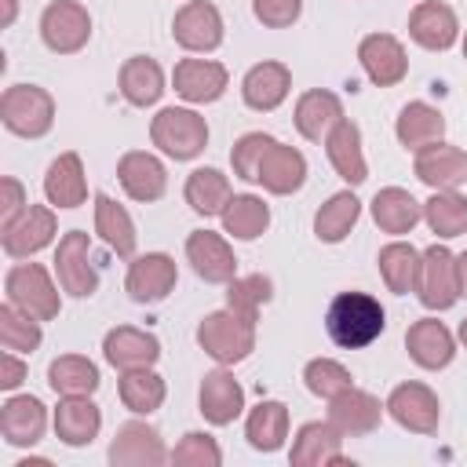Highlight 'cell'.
Listing matches in <instances>:
<instances>
[{
	"instance_id": "obj_52",
	"label": "cell",
	"mask_w": 467,
	"mask_h": 467,
	"mask_svg": "<svg viewBox=\"0 0 467 467\" xmlns=\"http://www.w3.org/2000/svg\"><path fill=\"white\" fill-rule=\"evenodd\" d=\"M456 270H460V296H467V252L456 255Z\"/></svg>"
},
{
	"instance_id": "obj_16",
	"label": "cell",
	"mask_w": 467,
	"mask_h": 467,
	"mask_svg": "<svg viewBox=\"0 0 467 467\" xmlns=\"http://www.w3.org/2000/svg\"><path fill=\"white\" fill-rule=\"evenodd\" d=\"M102 358L120 368V372H131V368H153L157 358H161V339L146 328H135V325H117L102 336Z\"/></svg>"
},
{
	"instance_id": "obj_5",
	"label": "cell",
	"mask_w": 467,
	"mask_h": 467,
	"mask_svg": "<svg viewBox=\"0 0 467 467\" xmlns=\"http://www.w3.org/2000/svg\"><path fill=\"white\" fill-rule=\"evenodd\" d=\"M4 292H7V303H15L36 321H51L62 310L58 288L40 263H15L4 277Z\"/></svg>"
},
{
	"instance_id": "obj_53",
	"label": "cell",
	"mask_w": 467,
	"mask_h": 467,
	"mask_svg": "<svg viewBox=\"0 0 467 467\" xmlns=\"http://www.w3.org/2000/svg\"><path fill=\"white\" fill-rule=\"evenodd\" d=\"M15 15H18V0H4V22L0 26H11Z\"/></svg>"
},
{
	"instance_id": "obj_37",
	"label": "cell",
	"mask_w": 467,
	"mask_h": 467,
	"mask_svg": "<svg viewBox=\"0 0 467 467\" xmlns=\"http://www.w3.org/2000/svg\"><path fill=\"white\" fill-rule=\"evenodd\" d=\"M182 197L186 204L197 212V215H223L226 201L234 197L230 193V179L219 171V168H193L186 175V186H182Z\"/></svg>"
},
{
	"instance_id": "obj_48",
	"label": "cell",
	"mask_w": 467,
	"mask_h": 467,
	"mask_svg": "<svg viewBox=\"0 0 467 467\" xmlns=\"http://www.w3.org/2000/svg\"><path fill=\"white\" fill-rule=\"evenodd\" d=\"M274 146V135H263V131H248L234 142L230 150V164H234V175L244 179V182H255V171H259V161L263 153Z\"/></svg>"
},
{
	"instance_id": "obj_29",
	"label": "cell",
	"mask_w": 467,
	"mask_h": 467,
	"mask_svg": "<svg viewBox=\"0 0 467 467\" xmlns=\"http://www.w3.org/2000/svg\"><path fill=\"white\" fill-rule=\"evenodd\" d=\"M416 179L427 182L431 190H456L467 182V153L460 146H449V142H434L427 150L416 153V164H412Z\"/></svg>"
},
{
	"instance_id": "obj_49",
	"label": "cell",
	"mask_w": 467,
	"mask_h": 467,
	"mask_svg": "<svg viewBox=\"0 0 467 467\" xmlns=\"http://www.w3.org/2000/svg\"><path fill=\"white\" fill-rule=\"evenodd\" d=\"M252 15L266 29H288L292 22H299L303 0H252Z\"/></svg>"
},
{
	"instance_id": "obj_21",
	"label": "cell",
	"mask_w": 467,
	"mask_h": 467,
	"mask_svg": "<svg viewBox=\"0 0 467 467\" xmlns=\"http://www.w3.org/2000/svg\"><path fill=\"white\" fill-rule=\"evenodd\" d=\"M197 409H201V416H204L212 427H226V423H234V420L241 416V409H244V390H241V383L234 379V372H226V365L204 372L201 390H197Z\"/></svg>"
},
{
	"instance_id": "obj_24",
	"label": "cell",
	"mask_w": 467,
	"mask_h": 467,
	"mask_svg": "<svg viewBox=\"0 0 467 467\" xmlns=\"http://www.w3.org/2000/svg\"><path fill=\"white\" fill-rule=\"evenodd\" d=\"M288 91H292V69H288L285 62H274V58L255 62V66L244 73V80H241V99H244V106L255 109V113L277 109V106L288 99Z\"/></svg>"
},
{
	"instance_id": "obj_33",
	"label": "cell",
	"mask_w": 467,
	"mask_h": 467,
	"mask_svg": "<svg viewBox=\"0 0 467 467\" xmlns=\"http://www.w3.org/2000/svg\"><path fill=\"white\" fill-rule=\"evenodd\" d=\"M394 135H398V142H401L409 153H420V150L441 142V135H445V117H441V109L431 106V102H409V106H401V113H398Z\"/></svg>"
},
{
	"instance_id": "obj_22",
	"label": "cell",
	"mask_w": 467,
	"mask_h": 467,
	"mask_svg": "<svg viewBox=\"0 0 467 467\" xmlns=\"http://www.w3.org/2000/svg\"><path fill=\"white\" fill-rule=\"evenodd\" d=\"M47 431V409L40 398L33 394H11L4 405H0V434L7 445L15 449H26V445H36Z\"/></svg>"
},
{
	"instance_id": "obj_47",
	"label": "cell",
	"mask_w": 467,
	"mask_h": 467,
	"mask_svg": "<svg viewBox=\"0 0 467 467\" xmlns=\"http://www.w3.org/2000/svg\"><path fill=\"white\" fill-rule=\"evenodd\" d=\"M168 460L179 463V467H219L223 463V449H219V441L212 434L190 431V434H182V441L171 449Z\"/></svg>"
},
{
	"instance_id": "obj_26",
	"label": "cell",
	"mask_w": 467,
	"mask_h": 467,
	"mask_svg": "<svg viewBox=\"0 0 467 467\" xmlns=\"http://www.w3.org/2000/svg\"><path fill=\"white\" fill-rule=\"evenodd\" d=\"M255 182H259L266 193L288 197V193L303 190V182H306V157H303L296 146H285V142L274 139V146H270V150L263 153V161H259Z\"/></svg>"
},
{
	"instance_id": "obj_2",
	"label": "cell",
	"mask_w": 467,
	"mask_h": 467,
	"mask_svg": "<svg viewBox=\"0 0 467 467\" xmlns=\"http://www.w3.org/2000/svg\"><path fill=\"white\" fill-rule=\"evenodd\" d=\"M201 350L219 365H237L255 350V317L237 310H212L197 325Z\"/></svg>"
},
{
	"instance_id": "obj_25",
	"label": "cell",
	"mask_w": 467,
	"mask_h": 467,
	"mask_svg": "<svg viewBox=\"0 0 467 467\" xmlns=\"http://www.w3.org/2000/svg\"><path fill=\"white\" fill-rule=\"evenodd\" d=\"M288 460L296 467H328V463H347L343 456V434L328 420H310L296 431Z\"/></svg>"
},
{
	"instance_id": "obj_44",
	"label": "cell",
	"mask_w": 467,
	"mask_h": 467,
	"mask_svg": "<svg viewBox=\"0 0 467 467\" xmlns=\"http://www.w3.org/2000/svg\"><path fill=\"white\" fill-rule=\"evenodd\" d=\"M44 332H40V321L29 317L26 310H18L15 303H4L0 306V343L4 350H15V354H33L40 347Z\"/></svg>"
},
{
	"instance_id": "obj_54",
	"label": "cell",
	"mask_w": 467,
	"mask_h": 467,
	"mask_svg": "<svg viewBox=\"0 0 467 467\" xmlns=\"http://www.w3.org/2000/svg\"><path fill=\"white\" fill-rule=\"evenodd\" d=\"M456 336H460V343H463V347H467V317H463V321H460V332H456Z\"/></svg>"
},
{
	"instance_id": "obj_14",
	"label": "cell",
	"mask_w": 467,
	"mask_h": 467,
	"mask_svg": "<svg viewBox=\"0 0 467 467\" xmlns=\"http://www.w3.org/2000/svg\"><path fill=\"white\" fill-rule=\"evenodd\" d=\"M171 84H175L179 99H186L193 106H208V102L223 99V91L230 84V73L215 58H182L171 69Z\"/></svg>"
},
{
	"instance_id": "obj_19",
	"label": "cell",
	"mask_w": 467,
	"mask_h": 467,
	"mask_svg": "<svg viewBox=\"0 0 467 467\" xmlns=\"http://www.w3.org/2000/svg\"><path fill=\"white\" fill-rule=\"evenodd\" d=\"M383 409L379 398H372L368 390H358V387H347L343 394L328 398V423L343 434V438H361V434H372L383 420Z\"/></svg>"
},
{
	"instance_id": "obj_20",
	"label": "cell",
	"mask_w": 467,
	"mask_h": 467,
	"mask_svg": "<svg viewBox=\"0 0 467 467\" xmlns=\"http://www.w3.org/2000/svg\"><path fill=\"white\" fill-rule=\"evenodd\" d=\"M405 350H409V358L420 368L438 372V368L452 365V358H456V336L438 317H420L405 332Z\"/></svg>"
},
{
	"instance_id": "obj_42",
	"label": "cell",
	"mask_w": 467,
	"mask_h": 467,
	"mask_svg": "<svg viewBox=\"0 0 467 467\" xmlns=\"http://www.w3.org/2000/svg\"><path fill=\"white\" fill-rule=\"evenodd\" d=\"M117 394H120V401H124L128 412L150 416V412H157V409L164 405L168 387H164V379H161L153 368H131V372L120 376Z\"/></svg>"
},
{
	"instance_id": "obj_1",
	"label": "cell",
	"mask_w": 467,
	"mask_h": 467,
	"mask_svg": "<svg viewBox=\"0 0 467 467\" xmlns=\"http://www.w3.org/2000/svg\"><path fill=\"white\" fill-rule=\"evenodd\" d=\"M387 328V314L368 292H339L325 310V332L343 350H361Z\"/></svg>"
},
{
	"instance_id": "obj_51",
	"label": "cell",
	"mask_w": 467,
	"mask_h": 467,
	"mask_svg": "<svg viewBox=\"0 0 467 467\" xmlns=\"http://www.w3.org/2000/svg\"><path fill=\"white\" fill-rule=\"evenodd\" d=\"M26 372H29V368H26V361H18L15 350H7V354L0 358V387H4V390H15V387L26 379Z\"/></svg>"
},
{
	"instance_id": "obj_11",
	"label": "cell",
	"mask_w": 467,
	"mask_h": 467,
	"mask_svg": "<svg viewBox=\"0 0 467 467\" xmlns=\"http://www.w3.org/2000/svg\"><path fill=\"white\" fill-rule=\"evenodd\" d=\"M171 452L164 449V438L157 427L142 420H128L117 427L109 441V463L113 467H161Z\"/></svg>"
},
{
	"instance_id": "obj_32",
	"label": "cell",
	"mask_w": 467,
	"mask_h": 467,
	"mask_svg": "<svg viewBox=\"0 0 467 467\" xmlns=\"http://www.w3.org/2000/svg\"><path fill=\"white\" fill-rule=\"evenodd\" d=\"M117 88H120L124 102L146 109L164 95V69L150 55H131V58H124V66L117 73Z\"/></svg>"
},
{
	"instance_id": "obj_45",
	"label": "cell",
	"mask_w": 467,
	"mask_h": 467,
	"mask_svg": "<svg viewBox=\"0 0 467 467\" xmlns=\"http://www.w3.org/2000/svg\"><path fill=\"white\" fill-rule=\"evenodd\" d=\"M274 299V281L263 274H244L226 281V306L248 317H259V306H266Z\"/></svg>"
},
{
	"instance_id": "obj_17",
	"label": "cell",
	"mask_w": 467,
	"mask_h": 467,
	"mask_svg": "<svg viewBox=\"0 0 467 467\" xmlns=\"http://www.w3.org/2000/svg\"><path fill=\"white\" fill-rule=\"evenodd\" d=\"M186 259H190L193 274L208 285H226V281L237 277V255H234V248L226 244L223 234L193 230L186 237Z\"/></svg>"
},
{
	"instance_id": "obj_13",
	"label": "cell",
	"mask_w": 467,
	"mask_h": 467,
	"mask_svg": "<svg viewBox=\"0 0 467 467\" xmlns=\"http://www.w3.org/2000/svg\"><path fill=\"white\" fill-rule=\"evenodd\" d=\"M358 62H361L365 77H368L376 88H394V84H401L405 73H409V55H405L401 40L390 36V33H368V36H361V44H358Z\"/></svg>"
},
{
	"instance_id": "obj_34",
	"label": "cell",
	"mask_w": 467,
	"mask_h": 467,
	"mask_svg": "<svg viewBox=\"0 0 467 467\" xmlns=\"http://www.w3.org/2000/svg\"><path fill=\"white\" fill-rule=\"evenodd\" d=\"M423 219V204L401 190V186H383L376 197H372V223L383 230V234H412V226Z\"/></svg>"
},
{
	"instance_id": "obj_46",
	"label": "cell",
	"mask_w": 467,
	"mask_h": 467,
	"mask_svg": "<svg viewBox=\"0 0 467 467\" xmlns=\"http://www.w3.org/2000/svg\"><path fill=\"white\" fill-rule=\"evenodd\" d=\"M303 383H306V390H310L314 398H325V401L336 398V394H343L347 387H354L347 365H339L336 358H314V361H306Z\"/></svg>"
},
{
	"instance_id": "obj_4",
	"label": "cell",
	"mask_w": 467,
	"mask_h": 467,
	"mask_svg": "<svg viewBox=\"0 0 467 467\" xmlns=\"http://www.w3.org/2000/svg\"><path fill=\"white\" fill-rule=\"evenodd\" d=\"M0 120L18 139H44L55 124V99L40 84H11L0 95Z\"/></svg>"
},
{
	"instance_id": "obj_41",
	"label": "cell",
	"mask_w": 467,
	"mask_h": 467,
	"mask_svg": "<svg viewBox=\"0 0 467 467\" xmlns=\"http://www.w3.org/2000/svg\"><path fill=\"white\" fill-rule=\"evenodd\" d=\"M99 383V368L84 354H58L47 365V387L55 394H95Z\"/></svg>"
},
{
	"instance_id": "obj_18",
	"label": "cell",
	"mask_w": 467,
	"mask_h": 467,
	"mask_svg": "<svg viewBox=\"0 0 467 467\" xmlns=\"http://www.w3.org/2000/svg\"><path fill=\"white\" fill-rule=\"evenodd\" d=\"M117 179L124 186V193L139 204H150V201H161L164 190H168V171H164V161L153 157L150 150H128L120 161H117Z\"/></svg>"
},
{
	"instance_id": "obj_3",
	"label": "cell",
	"mask_w": 467,
	"mask_h": 467,
	"mask_svg": "<svg viewBox=\"0 0 467 467\" xmlns=\"http://www.w3.org/2000/svg\"><path fill=\"white\" fill-rule=\"evenodd\" d=\"M150 142L171 161H193L208 146V120L186 106H164L150 120Z\"/></svg>"
},
{
	"instance_id": "obj_50",
	"label": "cell",
	"mask_w": 467,
	"mask_h": 467,
	"mask_svg": "<svg viewBox=\"0 0 467 467\" xmlns=\"http://www.w3.org/2000/svg\"><path fill=\"white\" fill-rule=\"evenodd\" d=\"M0 190H4V201H0V230H7L29 208V197H26V186L15 175H4L0 179Z\"/></svg>"
},
{
	"instance_id": "obj_35",
	"label": "cell",
	"mask_w": 467,
	"mask_h": 467,
	"mask_svg": "<svg viewBox=\"0 0 467 467\" xmlns=\"http://www.w3.org/2000/svg\"><path fill=\"white\" fill-rule=\"evenodd\" d=\"M95 234L106 241V248H113L117 255H135V223L128 215L124 204H117L109 193H95Z\"/></svg>"
},
{
	"instance_id": "obj_7",
	"label": "cell",
	"mask_w": 467,
	"mask_h": 467,
	"mask_svg": "<svg viewBox=\"0 0 467 467\" xmlns=\"http://www.w3.org/2000/svg\"><path fill=\"white\" fill-rule=\"evenodd\" d=\"M40 40L55 55H77L91 40V15L77 0H51L40 15Z\"/></svg>"
},
{
	"instance_id": "obj_23",
	"label": "cell",
	"mask_w": 467,
	"mask_h": 467,
	"mask_svg": "<svg viewBox=\"0 0 467 467\" xmlns=\"http://www.w3.org/2000/svg\"><path fill=\"white\" fill-rule=\"evenodd\" d=\"M409 36L423 47V51H449L460 36V22L456 11L441 0H420L409 15Z\"/></svg>"
},
{
	"instance_id": "obj_9",
	"label": "cell",
	"mask_w": 467,
	"mask_h": 467,
	"mask_svg": "<svg viewBox=\"0 0 467 467\" xmlns=\"http://www.w3.org/2000/svg\"><path fill=\"white\" fill-rule=\"evenodd\" d=\"M171 36L182 51H193V55H208L223 44L226 36V26H223V15L215 4L208 0H186L175 18H171Z\"/></svg>"
},
{
	"instance_id": "obj_36",
	"label": "cell",
	"mask_w": 467,
	"mask_h": 467,
	"mask_svg": "<svg viewBox=\"0 0 467 467\" xmlns=\"http://www.w3.org/2000/svg\"><path fill=\"white\" fill-rule=\"evenodd\" d=\"M244 438L255 452H277L288 438V409L274 398L259 401L244 420Z\"/></svg>"
},
{
	"instance_id": "obj_8",
	"label": "cell",
	"mask_w": 467,
	"mask_h": 467,
	"mask_svg": "<svg viewBox=\"0 0 467 467\" xmlns=\"http://www.w3.org/2000/svg\"><path fill=\"white\" fill-rule=\"evenodd\" d=\"M383 405H387V416H390L398 427L412 431V434H434V431H438L441 401H438V394H434L427 383H420V379L398 383V387L387 394Z\"/></svg>"
},
{
	"instance_id": "obj_55",
	"label": "cell",
	"mask_w": 467,
	"mask_h": 467,
	"mask_svg": "<svg viewBox=\"0 0 467 467\" xmlns=\"http://www.w3.org/2000/svg\"><path fill=\"white\" fill-rule=\"evenodd\" d=\"M463 58H467V33H463Z\"/></svg>"
},
{
	"instance_id": "obj_40",
	"label": "cell",
	"mask_w": 467,
	"mask_h": 467,
	"mask_svg": "<svg viewBox=\"0 0 467 467\" xmlns=\"http://www.w3.org/2000/svg\"><path fill=\"white\" fill-rule=\"evenodd\" d=\"M358 219H361V201H358L350 190H339V193H332V197L317 208V215H314V234H317V241H325V244H339V241L354 230Z\"/></svg>"
},
{
	"instance_id": "obj_27",
	"label": "cell",
	"mask_w": 467,
	"mask_h": 467,
	"mask_svg": "<svg viewBox=\"0 0 467 467\" xmlns=\"http://www.w3.org/2000/svg\"><path fill=\"white\" fill-rule=\"evenodd\" d=\"M102 431V412L99 405L91 401V394H62L58 405H55V434L58 441L80 449V445H91Z\"/></svg>"
},
{
	"instance_id": "obj_30",
	"label": "cell",
	"mask_w": 467,
	"mask_h": 467,
	"mask_svg": "<svg viewBox=\"0 0 467 467\" xmlns=\"http://www.w3.org/2000/svg\"><path fill=\"white\" fill-rule=\"evenodd\" d=\"M44 197L55 208H80L88 201V179H84V161L80 153L66 150L47 164L44 175Z\"/></svg>"
},
{
	"instance_id": "obj_15",
	"label": "cell",
	"mask_w": 467,
	"mask_h": 467,
	"mask_svg": "<svg viewBox=\"0 0 467 467\" xmlns=\"http://www.w3.org/2000/svg\"><path fill=\"white\" fill-rule=\"evenodd\" d=\"M58 226H55V212L47 204H29L7 230H0V248L11 259H29L40 248H47L55 241Z\"/></svg>"
},
{
	"instance_id": "obj_43",
	"label": "cell",
	"mask_w": 467,
	"mask_h": 467,
	"mask_svg": "<svg viewBox=\"0 0 467 467\" xmlns=\"http://www.w3.org/2000/svg\"><path fill=\"white\" fill-rule=\"evenodd\" d=\"M423 219L431 234H438L441 241H452L467 234V197L456 190H434L431 201H423Z\"/></svg>"
},
{
	"instance_id": "obj_10",
	"label": "cell",
	"mask_w": 467,
	"mask_h": 467,
	"mask_svg": "<svg viewBox=\"0 0 467 467\" xmlns=\"http://www.w3.org/2000/svg\"><path fill=\"white\" fill-rule=\"evenodd\" d=\"M55 274L62 292H69L73 299H88L99 288V270L91 266V241L84 230H69L62 234L58 248H55Z\"/></svg>"
},
{
	"instance_id": "obj_28",
	"label": "cell",
	"mask_w": 467,
	"mask_h": 467,
	"mask_svg": "<svg viewBox=\"0 0 467 467\" xmlns=\"http://www.w3.org/2000/svg\"><path fill=\"white\" fill-rule=\"evenodd\" d=\"M292 120H296V131H299L306 142H325L328 131L343 120V102H339V95L328 91V88H310V91L299 95Z\"/></svg>"
},
{
	"instance_id": "obj_39",
	"label": "cell",
	"mask_w": 467,
	"mask_h": 467,
	"mask_svg": "<svg viewBox=\"0 0 467 467\" xmlns=\"http://www.w3.org/2000/svg\"><path fill=\"white\" fill-rule=\"evenodd\" d=\"M223 230L230 234V237H237V241H255L259 234H266V226H270V208H266V201L263 197H255V193H234L230 201H226V208H223Z\"/></svg>"
},
{
	"instance_id": "obj_12",
	"label": "cell",
	"mask_w": 467,
	"mask_h": 467,
	"mask_svg": "<svg viewBox=\"0 0 467 467\" xmlns=\"http://www.w3.org/2000/svg\"><path fill=\"white\" fill-rule=\"evenodd\" d=\"M179 281V266L168 252H146V255H135L131 266H128V277H124V288L135 303H161L171 296Z\"/></svg>"
},
{
	"instance_id": "obj_31",
	"label": "cell",
	"mask_w": 467,
	"mask_h": 467,
	"mask_svg": "<svg viewBox=\"0 0 467 467\" xmlns=\"http://www.w3.org/2000/svg\"><path fill=\"white\" fill-rule=\"evenodd\" d=\"M325 153H328V161H332V168H336V175H339L343 182L361 186V182L368 179V164H365V153H361V131H358L354 120L343 117V120L328 131Z\"/></svg>"
},
{
	"instance_id": "obj_6",
	"label": "cell",
	"mask_w": 467,
	"mask_h": 467,
	"mask_svg": "<svg viewBox=\"0 0 467 467\" xmlns=\"http://www.w3.org/2000/svg\"><path fill=\"white\" fill-rule=\"evenodd\" d=\"M416 296L427 310H449L460 299V270H456V255L445 244H427L420 252V281H416Z\"/></svg>"
},
{
	"instance_id": "obj_38",
	"label": "cell",
	"mask_w": 467,
	"mask_h": 467,
	"mask_svg": "<svg viewBox=\"0 0 467 467\" xmlns=\"http://www.w3.org/2000/svg\"><path fill=\"white\" fill-rule=\"evenodd\" d=\"M376 263H379V277H383L387 292H394V296L416 292V281H420V252L412 244L390 241V244L379 248Z\"/></svg>"
}]
</instances>
